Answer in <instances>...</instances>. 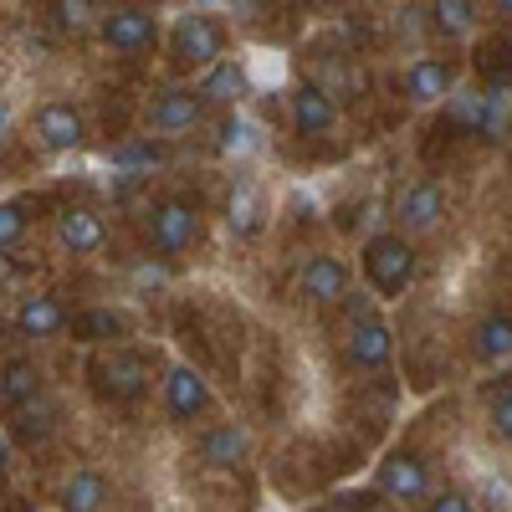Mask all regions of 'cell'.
Masks as SVG:
<instances>
[{
    "instance_id": "1",
    "label": "cell",
    "mask_w": 512,
    "mask_h": 512,
    "mask_svg": "<svg viewBox=\"0 0 512 512\" xmlns=\"http://www.w3.org/2000/svg\"><path fill=\"white\" fill-rule=\"evenodd\" d=\"M359 262H364V282L374 287V297H400L415 282V246L400 231L369 236L364 251H359Z\"/></svg>"
},
{
    "instance_id": "2",
    "label": "cell",
    "mask_w": 512,
    "mask_h": 512,
    "mask_svg": "<svg viewBox=\"0 0 512 512\" xmlns=\"http://www.w3.org/2000/svg\"><path fill=\"white\" fill-rule=\"evenodd\" d=\"M169 52L180 67H221L226 62V26L205 11H185L169 21Z\"/></svg>"
},
{
    "instance_id": "3",
    "label": "cell",
    "mask_w": 512,
    "mask_h": 512,
    "mask_svg": "<svg viewBox=\"0 0 512 512\" xmlns=\"http://www.w3.org/2000/svg\"><path fill=\"white\" fill-rule=\"evenodd\" d=\"M390 354H395L390 323L374 313V303L354 297V303H349V364L354 369H384V364H390Z\"/></svg>"
},
{
    "instance_id": "4",
    "label": "cell",
    "mask_w": 512,
    "mask_h": 512,
    "mask_svg": "<svg viewBox=\"0 0 512 512\" xmlns=\"http://www.w3.org/2000/svg\"><path fill=\"white\" fill-rule=\"evenodd\" d=\"M98 31H103V41H108V52H118V57H144V52H154V47H159V36H164L159 16H154V11H144V6H118V11H103Z\"/></svg>"
},
{
    "instance_id": "5",
    "label": "cell",
    "mask_w": 512,
    "mask_h": 512,
    "mask_svg": "<svg viewBox=\"0 0 512 512\" xmlns=\"http://www.w3.org/2000/svg\"><path fill=\"white\" fill-rule=\"evenodd\" d=\"M93 384H98V395L113 400V405H134L149 395V364L139 354H128V349H113L103 359H93Z\"/></svg>"
},
{
    "instance_id": "6",
    "label": "cell",
    "mask_w": 512,
    "mask_h": 512,
    "mask_svg": "<svg viewBox=\"0 0 512 512\" xmlns=\"http://www.w3.org/2000/svg\"><path fill=\"white\" fill-rule=\"evenodd\" d=\"M374 492L384 502H431V472L415 451H390L374 466Z\"/></svg>"
},
{
    "instance_id": "7",
    "label": "cell",
    "mask_w": 512,
    "mask_h": 512,
    "mask_svg": "<svg viewBox=\"0 0 512 512\" xmlns=\"http://www.w3.org/2000/svg\"><path fill=\"white\" fill-rule=\"evenodd\" d=\"M149 241L164 251V256H180L200 241V210L190 200H159L149 210Z\"/></svg>"
},
{
    "instance_id": "8",
    "label": "cell",
    "mask_w": 512,
    "mask_h": 512,
    "mask_svg": "<svg viewBox=\"0 0 512 512\" xmlns=\"http://www.w3.org/2000/svg\"><path fill=\"white\" fill-rule=\"evenodd\" d=\"M210 405H216V395H210V384H205L200 369L175 364L164 374V415L175 425H195L200 415H210Z\"/></svg>"
},
{
    "instance_id": "9",
    "label": "cell",
    "mask_w": 512,
    "mask_h": 512,
    "mask_svg": "<svg viewBox=\"0 0 512 512\" xmlns=\"http://www.w3.org/2000/svg\"><path fill=\"white\" fill-rule=\"evenodd\" d=\"M205 118V103L195 88H164L154 103H149V128L159 139H180V134H195Z\"/></svg>"
},
{
    "instance_id": "10",
    "label": "cell",
    "mask_w": 512,
    "mask_h": 512,
    "mask_svg": "<svg viewBox=\"0 0 512 512\" xmlns=\"http://www.w3.org/2000/svg\"><path fill=\"white\" fill-rule=\"evenodd\" d=\"M297 292H303L308 303H318V308L344 303V297H349V267L338 262V256L318 251V256H308V262L297 267Z\"/></svg>"
},
{
    "instance_id": "11",
    "label": "cell",
    "mask_w": 512,
    "mask_h": 512,
    "mask_svg": "<svg viewBox=\"0 0 512 512\" xmlns=\"http://www.w3.org/2000/svg\"><path fill=\"white\" fill-rule=\"evenodd\" d=\"M67 333L88 349H118L123 338L134 333V318H128L123 308H82V313H72Z\"/></svg>"
},
{
    "instance_id": "12",
    "label": "cell",
    "mask_w": 512,
    "mask_h": 512,
    "mask_svg": "<svg viewBox=\"0 0 512 512\" xmlns=\"http://www.w3.org/2000/svg\"><path fill=\"white\" fill-rule=\"evenodd\" d=\"M333 123H338V103L333 93L323 88V82H303V88H292V128L303 139H323L333 134Z\"/></svg>"
},
{
    "instance_id": "13",
    "label": "cell",
    "mask_w": 512,
    "mask_h": 512,
    "mask_svg": "<svg viewBox=\"0 0 512 512\" xmlns=\"http://www.w3.org/2000/svg\"><path fill=\"white\" fill-rule=\"evenodd\" d=\"M446 216V190L436 180H415L400 200V231L405 236H425V231H436Z\"/></svg>"
},
{
    "instance_id": "14",
    "label": "cell",
    "mask_w": 512,
    "mask_h": 512,
    "mask_svg": "<svg viewBox=\"0 0 512 512\" xmlns=\"http://www.w3.org/2000/svg\"><path fill=\"white\" fill-rule=\"evenodd\" d=\"M451 93H456V72H451V62H441V57H420V62H410V72H405V98H410V103L431 108V103H451Z\"/></svg>"
},
{
    "instance_id": "15",
    "label": "cell",
    "mask_w": 512,
    "mask_h": 512,
    "mask_svg": "<svg viewBox=\"0 0 512 512\" xmlns=\"http://www.w3.org/2000/svg\"><path fill=\"white\" fill-rule=\"evenodd\" d=\"M57 241H62V251H72V256H93V251H103L108 226H103L98 210H88V205H67L62 216H57Z\"/></svg>"
},
{
    "instance_id": "16",
    "label": "cell",
    "mask_w": 512,
    "mask_h": 512,
    "mask_svg": "<svg viewBox=\"0 0 512 512\" xmlns=\"http://www.w3.org/2000/svg\"><path fill=\"white\" fill-rule=\"evenodd\" d=\"M36 139L47 144L52 154H72V149H82L88 128H82V113L72 103H47L36 113Z\"/></svg>"
},
{
    "instance_id": "17",
    "label": "cell",
    "mask_w": 512,
    "mask_h": 512,
    "mask_svg": "<svg viewBox=\"0 0 512 512\" xmlns=\"http://www.w3.org/2000/svg\"><path fill=\"white\" fill-rule=\"evenodd\" d=\"M67 323H72V313L57 303L52 292H31V297H21L16 303V328L26 333V338H57V333H67Z\"/></svg>"
},
{
    "instance_id": "18",
    "label": "cell",
    "mask_w": 512,
    "mask_h": 512,
    "mask_svg": "<svg viewBox=\"0 0 512 512\" xmlns=\"http://www.w3.org/2000/svg\"><path fill=\"white\" fill-rule=\"evenodd\" d=\"M246 456H251V431L236 425V420L210 425V431L200 436V461L216 466V472H231V466H241Z\"/></svg>"
},
{
    "instance_id": "19",
    "label": "cell",
    "mask_w": 512,
    "mask_h": 512,
    "mask_svg": "<svg viewBox=\"0 0 512 512\" xmlns=\"http://www.w3.org/2000/svg\"><path fill=\"white\" fill-rule=\"evenodd\" d=\"M57 502H62V512H103V502H108V482L93 472V466H77V472L62 482Z\"/></svg>"
},
{
    "instance_id": "20",
    "label": "cell",
    "mask_w": 512,
    "mask_h": 512,
    "mask_svg": "<svg viewBox=\"0 0 512 512\" xmlns=\"http://www.w3.org/2000/svg\"><path fill=\"white\" fill-rule=\"evenodd\" d=\"M226 221H231L236 236H256L267 226V200H262V190H256L251 180H236V190L226 200Z\"/></svg>"
},
{
    "instance_id": "21",
    "label": "cell",
    "mask_w": 512,
    "mask_h": 512,
    "mask_svg": "<svg viewBox=\"0 0 512 512\" xmlns=\"http://www.w3.org/2000/svg\"><path fill=\"white\" fill-rule=\"evenodd\" d=\"M472 354H477L482 364L512 359V313H487V318L472 328Z\"/></svg>"
},
{
    "instance_id": "22",
    "label": "cell",
    "mask_w": 512,
    "mask_h": 512,
    "mask_svg": "<svg viewBox=\"0 0 512 512\" xmlns=\"http://www.w3.org/2000/svg\"><path fill=\"white\" fill-rule=\"evenodd\" d=\"M31 400H41V374L26 364V359H11L0 369V410H26Z\"/></svg>"
},
{
    "instance_id": "23",
    "label": "cell",
    "mask_w": 512,
    "mask_h": 512,
    "mask_svg": "<svg viewBox=\"0 0 512 512\" xmlns=\"http://www.w3.org/2000/svg\"><path fill=\"white\" fill-rule=\"evenodd\" d=\"M195 93H200V103H236L241 93H246V72L226 57L221 67H210V72H200V82H195Z\"/></svg>"
},
{
    "instance_id": "24",
    "label": "cell",
    "mask_w": 512,
    "mask_h": 512,
    "mask_svg": "<svg viewBox=\"0 0 512 512\" xmlns=\"http://www.w3.org/2000/svg\"><path fill=\"white\" fill-rule=\"evenodd\" d=\"M52 425H57V410L47 400H31L26 410H16V441L21 446H41L52 436Z\"/></svg>"
},
{
    "instance_id": "25",
    "label": "cell",
    "mask_w": 512,
    "mask_h": 512,
    "mask_svg": "<svg viewBox=\"0 0 512 512\" xmlns=\"http://www.w3.org/2000/svg\"><path fill=\"white\" fill-rule=\"evenodd\" d=\"M431 26L441 36H466L477 26V6L472 0H441V6H431Z\"/></svg>"
},
{
    "instance_id": "26",
    "label": "cell",
    "mask_w": 512,
    "mask_h": 512,
    "mask_svg": "<svg viewBox=\"0 0 512 512\" xmlns=\"http://www.w3.org/2000/svg\"><path fill=\"white\" fill-rule=\"evenodd\" d=\"M47 16H52V26H62V31H88L93 21H103V11L93 6V0H52Z\"/></svg>"
},
{
    "instance_id": "27",
    "label": "cell",
    "mask_w": 512,
    "mask_h": 512,
    "mask_svg": "<svg viewBox=\"0 0 512 512\" xmlns=\"http://www.w3.org/2000/svg\"><path fill=\"white\" fill-rule=\"evenodd\" d=\"M216 144H221L226 154H246V149H256V123H246V118H226Z\"/></svg>"
},
{
    "instance_id": "28",
    "label": "cell",
    "mask_w": 512,
    "mask_h": 512,
    "mask_svg": "<svg viewBox=\"0 0 512 512\" xmlns=\"http://www.w3.org/2000/svg\"><path fill=\"white\" fill-rule=\"evenodd\" d=\"M26 236V205L21 200H0V251L16 246Z\"/></svg>"
},
{
    "instance_id": "29",
    "label": "cell",
    "mask_w": 512,
    "mask_h": 512,
    "mask_svg": "<svg viewBox=\"0 0 512 512\" xmlns=\"http://www.w3.org/2000/svg\"><path fill=\"white\" fill-rule=\"evenodd\" d=\"M487 415H492V431H497L502 441H512V384L492 390V400H487Z\"/></svg>"
},
{
    "instance_id": "30",
    "label": "cell",
    "mask_w": 512,
    "mask_h": 512,
    "mask_svg": "<svg viewBox=\"0 0 512 512\" xmlns=\"http://www.w3.org/2000/svg\"><path fill=\"white\" fill-rule=\"evenodd\" d=\"M482 502H487L492 512H512V482H502L497 472H487V477H482Z\"/></svg>"
},
{
    "instance_id": "31",
    "label": "cell",
    "mask_w": 512,
    "mask_h": 512,
    "mask_svg": "<svg viewBox=\"0 0 512 512\" xmlns=\"http://www.w3.org/2000/svg\"><path fill=\"white\" fill-rule=\"evenodd\" d=\"M425 512H477V502L466 492H456V487H446V492H436L431 502H425Z\"/></svg>"
},
{
    "instance_id": "32",
    "label": "cell",
    "mask_w": 512,
    "mask_h": 512,
    "mask_svg": "<svg viewBox=\"0 0 512 512\" xmlns=\"http://www.w3.org/2000/svg\"><path fill=\"white\" fill-rule=\"evenodd\" d=\"M11 461H16V451H11V436H6V431H0V477H6V472H11Z\"/></svg>"
},
{
    "instance_id": "33",
    "label": "cell",
    "mask_w": 512,
    "mask_h": 512,
    "mask_svg": "<svg viewBox=\"0 0 512 512\" xmlns=\"http://www.w3.org/2000/svg\"><path fill=\"white\" fill-rule=\"evenodd\" d=\"M6 139H11V108L0 103V149H6Z\"/></svg>"
},
{
    "instance_id": "34",
    "label": "cell",
    "mask_w": 512,
    "mask_h": 512,
    "mask_svg": "<svg viewBox=\"0 0 512 512\" xmlns=\"http://www.w3.org/2000/svg\"><path fill=\"white\" fill-rule=\"evenodd\" d=\"M497 11H502V16H512V0H502V6H497Z\"/></svg>"
}]
</instances>
